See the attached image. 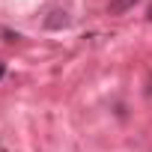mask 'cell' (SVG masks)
<instances>
[{
  "mask_svg": "<svg viewBox=\"0 0 152 152\" xmlns=\"http://www.w3.org/2000/svg\"><path fill=\"white\" fill-rule=\"evenodd\" d=\"M134 3H137V0H113V3H110V12H113V15H122V12H128Z\"/></svg>",
  "mask_w": 152,
  "mask_h": 152,
  "instance_id": "6da1fadb",
  "label": "cell"
}]
</instances>
